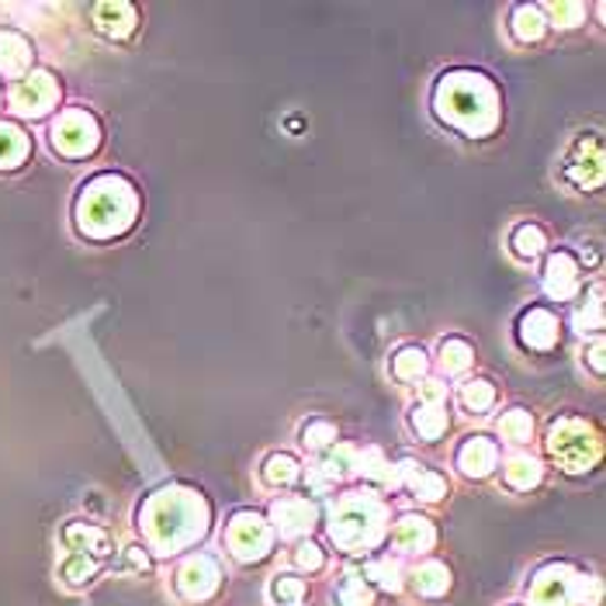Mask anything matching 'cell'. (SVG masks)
<instances>
[{
  "mask_svg": "<svg viewBox=\"0 0 606 606\" xmlns=\"http://www.w3.org/2000/svg\"><path fill=\"white\" fill-rule=\"evenodd\" d=\"M132 188L122 181H98L80 201V222L91 233H111V229H122L132 215Z\"/></svg>",
  "mask_w": 606,
  "mask_h": 606,
  "instance_id": "obj_1",
  "label": "cell"
},
{
  "mask_svg": "<svg viewBox=\"0 0 606 606\" xmlns=\"http://www.w3.org/2000/svg\"><path fill=\"white\" fill-rule=\"evenodd\" d=\"M52 142L67 156H83L98 147V125L87 111H67L52 129Z\"/></svg>",
  "mask_w": 606,
  "mask_h": 606,
  "instance_id": "obj_2",
  "label": "cell"
},
{
  "mask_svg": "<svg viewBox=\"0 0 606 606\" xmlns=\"http://www.w3.org/2000/svg\"><path fill=\"white\" fill-rule=\"evenodd\" d=\"M229 544H233V555L240 562H260L271 552V531L260 516L240 513L229 527Z\"/></svg>",
  "mask_w": 606,
  "mask_h": 606,
  "instance_id": "obj_3",
  "label": "cell"
},
{
  "mask_svg": "<svg viewBox=\"0 0 606 606\" xmlns=\"http://www.w3.org/2000/svg\"><path fill=\"white\" fill-rule=\"evenodd\" d=\"M55 101V80L49 73H32L14 83L11 104L18 114H46L49 104Z\"/></svg>",
  "mask_w": 606,
  "mask_h": 606,
  "instance_id": "obj_4",
  "label": "cell"
},
{
  "mask_svg": "<svg viewBox=\"0 0 606 606\" xmlns=\"http://www.w3.org/2000/svg\"><path fill=\"white\" fill-rule=\"evenodd\" d=\"M413 426L423 433L426 441L441 437V430L447 426V406H444V388L437 385H426L423 388V402L413 413Z\"/></svg>",
  "mask_w": 606,
  "mask_h": 606,
  "instance_id": "obj_5",
  "label": "cell"
},
{
  "mask_svg": "<svg viewBox=\"0 0 606 606\" xmlns=\"http://www.w3.org/2000/svg\"><path fill=\"white\" fill-rule=\"evenodd\" d=\"M312 506L305 499H281L274 503V519H277V531L281 537H299L312 527Z\"/></svg>",
  "mask_w": 606,
  "mask_h": 606,
  "instance_id": "obj_6",
  "label": "cell"
},
{
  "mask_svg": "<svg viewBox=\"0 0 606 606\" xmlns=\"http://www.w3.org/2000/svg\"><path fill=\"white\" fill-rule=\"evenodd\" d=\"M496 461H499V451H496V444H488L485 437L468 441L465 447H461V454H457V465L465 468L468 475H475V478H482V475L493 472V468H496Z\"/></svg>",
  "mask_w": 606,
  "mask_h": 606,
  "instance_id": "obj_7",
  "label": "cell"
},
{
  "mask_svg": "<svg viewBox=\"0 0 606 606\" xmlns=\"http://www.w3.org/2000/svg\"><path fill=\"white\" fill-rule=\"evenodd\" d=\"M32 63V46H28L18 32H0V73L21 77Z\"/></svg>",
  "mask_w": 606,
  "mask_h": 606,
  "instance_id": "obj_8",
  "label": "cell"
},
{
  "mask_svg": "<svg viewBox=\"0 0 606 606\" xmlns=\"http://www.w3.org/2000/svg\"><path fill=\"white\" fill-rule=\"evenodd\" d=\"M575 284H579V271H575L568 253H555L547 260V292L558 299H568L575 292Z\"/></svg>",
  "mask_w": 606,
  "mask_h": 606,
  "instance_id": "obj_9",
  "label": "cell"
},
{
  "mask_svg": "<svg viewBox=\"0 0 606 606\" xmlns=\"http://www.w3.org/2000/svg\"><path fill=\"white\" fill-rule=\"evenodd\" d=\"M402 478H406V485L413 488V493H420L423 499H441L444 488H447L441 475L426 472L423 465H413V461H406V465H402Z\"/></svg>",
  "mask_w": 606,
  "mask_h": 606,
  "instance_id": "obj_10",
  "label": "cell"
},
{
  "mask_svg": "<svg viewBox=\"0 0 606 606\" xmlns=\"http://www.w3.org/2000/svg\"><path fill=\"white\" fill-rule=\"evenodd\" d=\"M67 541L73 544L77 555H87V552H91L94 558H104L108 555V537H104V531H98L91 524H73L67 531Z\"/></svg>",
  "mask_w": 606,
  "mask_h": 606,
  "instance_id": "obj_11",
  "label": "cell"
},
{
  "mask_svg": "<svg viewBox=\"0 0 606 606\" xmlns=\"http://www.w3.org/2000/svg\"><path fill=\"white\" fill-rule=\"evenodd\" d=\"M28 156V135L18 125H0V170H11Z\"/></svg>",
  "mask_w": 606,
  "mask_h": 606,
  "instance_id": "obj_12",
  "label": "cell"
},
{
  "mask_svg": "<svg viewBox=\"0 0 606 606\" xmlns=\"http://www.w3.org/2000/svg\"><path fill=\"white\" fill-rule=\"evenodd\" d=\"M555 315L544 312V309H534L527 320H524V343L531 346H552L555 343Z\"/></svg>",
  "mask_w": 606,
  "mask_h": 606,
  "instance_id": "obj_13",
  "label": "cell"
},
{
  "mask_svg": "<svg viewBox=\"0 0 606 606\" xmlns=\"http://www.w3.org/2000/svg\"><path fill=\"white\" fill-rule=\"evenodd\" d=\"M395 541L406 547V552H420V547H430L433 544V531L426 519H416V516H406L395 531Z\"/></svg>",
  "mask_w": 606,
  "mask_h": 606,
  "instance_id": "obj_14",
  "label": "cell"
},
{
  "mask_svg": "<svg viewBox=\"0 0 606 606\" xmlns=\"http://www.w3.org/2000/svg\"><path fill=\"white\" fill-rule=\"evenodd\" d=\"M447 586H451V575H447V568L437 565V562H426V565L416 572V589H420L423 596H441Z\"/></svg>",
  "mask_w": 606,
  "mask_h": 606,
  "instance_id": "obj_15",
  "label": "cell"
},
{
  "mask_svg": "<svg viewBox=\"0 0 606 606\" xmlns=\"http://www.w3.org/2000/svg\"><path fill=\"white\" fill-rule=\"evenodd\" d=\"M374 593L364 579H357V575H346L343 586H340V603L343 606H371Z\"/></svg>",
  "mask_w": 606,
  "mask_h": 606,
  "instance_id": "obj_16",
  "label": "cell"
},
{
  "mask_svg": "<svg viewBox=\"0 0 606 606\" xmlns=\"http://www.w3.org/2000/svg\"><path fill=\"white\" fill-rule=\"evenodd\" d=\"M423 367H426V354L416 351V346H406V351L395 357V374H398V378H420Z\"/></svg>",
  "mask_w": 606,
  "mask_h": 606,
  "instance_id": "obj_17",
  "label": "cell"
},
{
  "mask_svg": "<svg viewBox=\"0 0 606 606\" xmlns=\"http://www.w3.org/2000/svg\"><path fill=\"white\" fill-rule=\"evenodd\" d=\"M271 593H274V599H281L284 606H295V603H302V596H305V583L295 579V575H277Z\"/></svg>",
  "mask_w": 606,
  "mask_h": 606,
  "instance_id": "obj_18",
  "label": "cell"
},
{
  "mask_svg": "<svg viewBox=\"0 0 606 606\" xmlns=\"http://www.w3.org/2000/svg\"><path fill=\"white\" fill-rule=\"evenodd\" d=\"M513 246H516L519 256H537L541 246H544V233L537 225H519L516 236H513Z\"/></svg>",
  "mask_w": 606,
  "mask_h": 606,
  "instance_id": "obj_19",
  "label": "cell"
},
{
  "mask_svg": "<svg viewBox=\"0 0 606 606\" xmlns=\"http://www.w3.org/2000/svg\"><path fill=\"white\" fill-rule=\"evenodd\" d=\"M506 475H509V482L516 488H527V485H534L541 478V465H537V461H527V457H516L513 465L506 468Z\"/></svg>",
  "mask_w": 606,
  "mask_h": 606,
  "instance_id": "obj_20",
  "label": "cell"
},
{
  "mask_svg": "<svg viewBox=\"0 0 606 606\" xmlns=\"http://www.w3.org/2000/svg\"><path fill=\"white\" fill-rule=\"evenodd\" d=\"M98 572V562L94 558H87V555H70V562L63 565V575L70 583H91V575Z\"/></svg>",
  "mask_w": 606,
  "mask_h": 606,
  "instance_id": "obj_21",
  "label": "cell"
},
{
  "mask_svg": "<svg viewBox=\"0 0 606 606\" xmlns=\"http://www.w3.org/2000/svg\"><path fill=\"white\" fill-rule=\"evenodd\" d=\"M299 465H295V457H287V454H274L271 461H267V482H292L299 472H295Z\"/></svg>",
  "mask_w": 606,
  "mask_h": 606,
  "instance_id": "obj_22",
  "label": "cell"
},
{
  "mask_svg": "<svg viewBox=\"0 0 606 606\" xmlns=\"http://www.w3.org/2000/svg\"><path fill=\"white\" fill-rule=\"evenodd\" d=\"M503 433L509 441H527L531 437V416L524 410H513L509 416H503Z\"/></svg>",
  "mask_w": 606,
  "mask_h": 606,
  "instance_id": "obj_23",
  "label": "cell"
},
{
  "mask_svg": "<svg viewBox=\"0 0 606 606\" xmlns=\"http://www.w3.org/2000/svg\"><path fill=\"white\" fill-rule=\"evenodd\" d=\"M367 579H374V583L385 586V589H398V568H395L388 558L371 562V565H367Z\"/></svg>",
  "mask_w": 606,
  "mask_h": 606,
  "instance_id": "obj_24",
  "label": "cell"
},
{
  "mask_svg": "<svg viewBox=\"0 0 606 606\" xmlns=\"http://www.w3.org/2000/svg\"><path fill=\"white\" fill-rule=\"evenodd\" d=\"M468 343H461V340H447L444 343V367L447 371H465L468 367Z\"/></svg>",
  "mask_w": 606,
  "mask_h": 606,
  "instance_id": "obj_25",
  "label": "cell"
},
{
  "mask_svg": "<svg viewBox=\"0 0 606 606\" xmlns=\"http://www.w3.org/2000/svg\"><path fill=\"white\" fill-rule=\"evenodd\" d=\"M330 441H336V430H333L330 423H312V426H305V447L320 451V447H326Z\"/></svg>",
  "mask_w": 606,
  "mask_h": 606,
  "instance_id": "obj_26",
  "label": "cell"
},
{
  "mask_svg": "<svg viewBox=\"0 0 606 606\" xmlns=\"http://www.w3.org/2000/svg\"><path fill=\"white\" fill-rule=\"evenodd\" d=\"M488 402H493V388H488V382H472V385L465 388V406L485 410Z\"/></svg>",
  "mask_w": 606,
  "mask_h": 606,
  "instance_id": "obj_27",
  "label": "cell"
},
{
  "mask_svg": "<svg viewBox=\"0 0 606 606\" xmlns=\"http://www.w3.org/2000/svg\"><path fill=\"white\" fill-rule=\"evenodd\" d=\"M295 562H299L302 568H320V565H323V555H320V547H315V544H302V547H299V555H295Z\"/></svg>",
  "mask_w": 606,
  "mask_h": 606,
  "instance_id": "obj_28",
  "label": "cell"
}]
</instances>
